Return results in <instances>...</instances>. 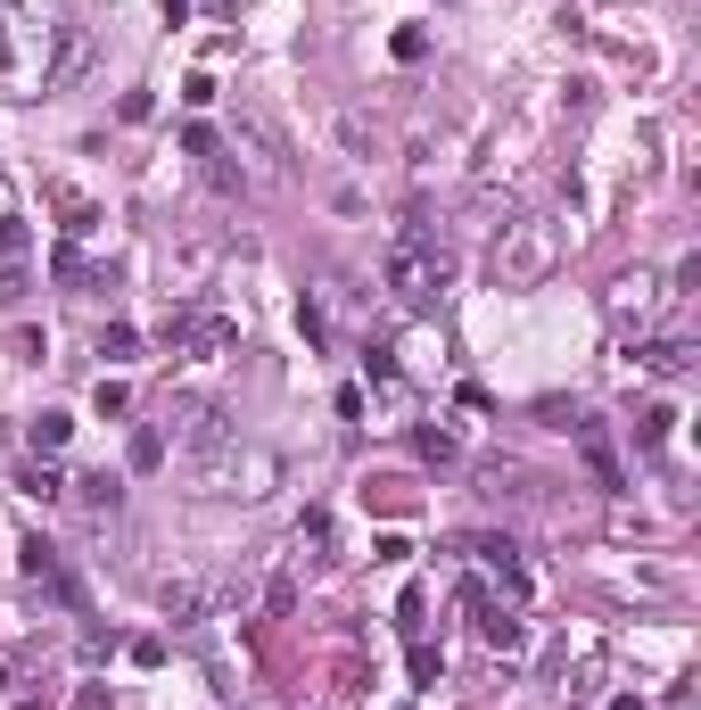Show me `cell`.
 I'll list each match as a JSON object with an SVG mask.
<instances>
[{
    "label": "cell",
    "instance_id": "obj_1",
    "mask_svg": "<svg viewBox=\"0 0 701 710\" xmlns=\"http://www.w3.org/2000/svg\"><path fill=\"white\" fill-rule=\"evenodd\" d=\"M83 67V34L50 0H9L0 9V99H41Z\"/></svg>",
    "mask_w": 701,
    "mask_h": 710
},
{
    "label": "cell",
    "instance_id": "obj_2",
    "mask_svg": "<svg viewBox=\"0 0 701 710\" xmlns=\"http://www.w3.org/2000/svg\"><path fill=\"white\" fill-rule=\"evenodd\" d=\"M199 480L215 487V496L257 505V496H273V487H281V454L273 447H248V438H223L215 454H199Z\"/></svg>",
    "mask_w": 701,
    "mask_h": 710
},
{
    "label": "cell",
    "instance_id": "obj_3",
    "mask_svg": "<svg viewBox=\"0 0 701 710\" xmlns=\"http://www.w3.org/2000/svg\"><path fill=\"white\" fill-rule=\"evenodd\" d=\"M380 281L396 289V306H405V315H421V306L445 289V248H438V240H388Z\"/></svg>",
    "mask_w": 701,
    "mask_h": 710
},
{
    "label": "cell",
    "instance_id": "obj_4",
    "mask_svg": "<svg viewBox=\"0 0 701 710\" xmlns=\"http://www.w3.org/2000/svg\"><path fill=\"white\" fill-rule=\"evenodd\" d=\"M223 438H231V413L206 405V397H190V405L166 413V447H182V454H215Z\"/></svg>",
    "mask_w": 701,
    "mask_h": 710
},
{
    "label": "cell",
    "instance_id": "obj_5",
    "mask_svg": "<svg viewBox=\"0 0 701 710\" xmlns=\"http://www.w3.org/2000/svg\"><path fill=\"white\" fill-rule=\"evenodd\" d=\"M545 264H554V224H503V240H496L503 281H536Z\"/></svg>",
    "mask_w": 701,
    "mask_h": 710
},
{
    "label": "cell",
    "instance_id": "obj_6",
    "mask_svg": "<svg viewBox=\"0 0 701 710\" xmlns=\"http://www.w3.org/2000/svg\"><path fill=\"white\" fill-rule=\"evenodd\" d=\"M570 430H578V454H586L594 487H603V496H628V463H619V447H610L603 422H570Z\"/></svg>",
    "mask_w": 701,
    "mask_h": 710
},
{
    "label": "cell",
    "instance_id": "obj_7",
    "mask_svg": "<svg viewBox=\"0 0 701 710\" xmlns=\"http://www.w3.org/2000/svg\"><path fill=\"white\" fill-rule=\"evenodd\" d=\"M628 364H635V372H652V380H685V372H693V339H677V331L635 339V347H628Z\"/></svg>",
    "mask_w": 701,
    "mask_h": 710
},
{
    "label": "cell",
    "instance_id": "obj_8",
    "mask_svg": "<svg viewBox=\"0 0 701 710\" xmlns=\"http://www.w3.org/2000/svg\"><path fill=\"white\" fill-rule=\"evenodd\" d=\"M471 628H479L496 653H520V644H528V619H520V603H503V595H487L479 612H471Z\"/></svg>",
    "mask_w": 701,
    "mask_h": 710
},
{
    "label": "cell",
    "instance_id": "obj_9",
    "mask_svg": "<svg viewBox=\"0 0 701 710\" xmlns=\"http://www.w3.org/2000/svg\"><path fill=\"white\" fill-rule=\"evenodd\" d=\"M157 612H166L174 628H190V619L215 612V587H206V579H157Z\"/></svg>",
    "mask_w": 701,
    "mask_h": 710
},
{
    "label": "cell",
    "instance_id": "obj_10",
    "mask_svg": "<svg viewBox=\"0 0 701 710\" xmlns=\"http://www.w3.org/2000/svg\"><path fill=\"white\" fill-rule=\"evenodd\" d=\"M652 306H661V281H652V273H619V281H610V315H619V322H644L652 315Z\"/></svg>",
    "mask_w": 701,
    "mask_h": 710
},
{
    "label": "cell",
    "instance_id": "obj_11",
    "mask_svg": "<svg viewBox=\"0 0 701 710\" xmlns=\"http://www.w3.org/2000/svg\"><path fill=\"white\" fill-rule=\"evenodd\" d=\"M67 496H74L83 512H116V505H124V480H108V471H83V480H67Z\"/></svg>",
    "mask_w": 701,
    "mask_h": 710
},
{
    "label": "cell",
    "instance_id": "obj_12",
    "mask_svg": "<svg viewBox=\"0 0 701 710\" xmlns=\"http://www.w3.org/2000/svg\"><path fill=\"white\" fill-rule=\"evenodd\" d=\"M628 430H635V447H644V454H661V447H668V430H677V405H644Z\"/></svg>",
    "mask_w": 701,
    "mask_h": 710
},
{
    "label": "cell",
    "instance_id": "obj_13",
    "mask_svg": "<svg viewBox=\"0 0 701 710\" xmlns=\"http://www.w3.org/2000/svg\"><path fill=\"white\" fill-rule=\"evenodd\" d=\"M17 487H25V496H41V505H58V496H67V471L41 454V463H25V471H17Z\"/></svg>",
    "mask_w": 701,
    "mask_h": 710
},
{
    "label": "cell",
    "instance_id": "obj_14",
    "mask_svg": "<svg viewBox=\"0 0 701 710\" xmlns=\"http://www.w3.org/2000/svg\"><path fill=\"white\" fill-rule=\"evenodd\" d=\"M479 496L512 505V496H528V471H520V463H487V471H479Z\"/></svg>",
    "mask_w": 701,
    "mask_h": 710
},
{
    "label": "cell",
    "instance_id": "obj_15",
    "mask_svg": "<svg viewBox=\"0 0 701 710\" xmlns=\"http://www.w3.org/2000/svg\"><path fill=\"white\" fill-rule=\"evenodd\" d=\"M240 150L257 157V182H281V150H273V132H264V125H240Z\"/></svg>",
    "mask_w": 701,
    "mask_h": 710
},
{
    "label": "cell",
    "instance_id": "obj_16",
    "mask_svg": "<svg viewBox=\"0 0 701 710\" xmlns=\"http://www.w3.org/2000/svg\"><path fill=\"white\" fill-rule=\"evenodd\" d=\"M67 430H74L67 413H34V422H25V447H34V454H58V447H67Z\"/></svg>",
    "mask_w": 701,
    "mask_h": 710
},
{
    "label": "cell",
    "instance_id": "obj_17",
    "mask_svg": "<svg viewBox=\"0 0 701 710\" xmlns=\"http://www.w3.org/2000/svg\"><path fill=\"white\" fill-rule=\"evenodd\" d=\"M124 463H132V471H157V463H166V430H157V422H141V430H132V447H124Z\"/></svg>",
    "mask_w": 701,
    "mask_h": 710
},
{
    "label": "cell",
    "instance_id": "obj_18",
    "mask_svg": "<svg viewBox=\"0 0 701 710\" xmlns=\"http://www.w3.org/2000/svg\"><path fill=\"white\" fill-rule=\"evenodd\" d=\"M50 281H67V289H74V281H99L92 264H83V240H58L50 248Z\"/></svg>",
    "mask_w": 701,
    "mask_h": 710
},
{
    "label": "cell",
    "instance_id": "obj_19",
    "mask_svg": "<svg viewBox=\"0 0 701 710\" xmlns=\"http://www.w3.org/2000/svg\"><path fill=\"white\" fill-rule=\"evenodd\" d=\"M92 413H99V422H124V413H132V389H124V380H108V372H99V389H92Z\"/></svg>",
    "mask_w": 701,
    "mask_h": 710
},
{
    "label": "cell",
    "instance_id": "obj_20",
    "mask_svg": "<svg viewBox=\"0 0 701 710\" xmlns=\"http://www.w3.org/2000/svg\"><path fill=\"white\" fill-rule=\"evenodd\" d=\"M25 298H34V273H25V257H17V264H0V315H17Z\"/></svg>",
    "mask_w": 701,
    "mask_h": 710
},
{
    "label": "cell",
    "instance_id": "obj_21",
    "mask_svg": "<svg viewBox=\"0 0 701 710\" xmlns=\"http://www.w3.org/2000/svg\"><path fill=\"white\" fill-rule=\"evenodd\" d=\"M438 677H445V653L429 636H413V686H438Z\"/></svg>",
    "mask_w": 701,
    "mask_h": 710
},
{
    "label": "cell",
    "instance_id": "obj_22",
    "mask_svg": "<svg viewBox=\"0 0 701 710\" xmlns=\"http://www.w3.org/2000/svg\"><path fill=\"white\" fill-rule=\"evenodd\" d=\"M17 554H25V579H50L58 561H67V554H58V545H50V537H25V545H17Z\"/></svg>",
    "mask_w": 701,
    "mask_h": 710
},
{
    "label": "cell",
    "instance_id": "obj_23",
    "mask_svg": "<svg viewBox=\"0 0 701 710\" xmlns=\"http://www.w3.org/2000/svg\"><path fill=\"white\" fill-rule=\"evenodd\" d=\"M99 355H108V364H124V355H141V331H132V322H108V331H99Z\"/></svg>",
    "mask_w": 701,
    "mask_h": 710
},
{
    "label": "cell",
    "instance_id": "obj_24",
    "mask_svg": "<svg viewBox=\"0 0 701 710\" xmlns=\"http://www.w3.org/2000/svg\"><path fill=\"white\" fill-rule=\"evenodd\" d=\"M413 454H421V463H454V430H413Z\"/></svg>",
    "mask_w": 701,
    "mask_h": 710
},
{
    "label": "cell",
    "instance_id": "obj_25",
    "mask_svg": "<svg viewBox=\"0 0 701 710\" xmlns=\"http://www.w3.org/2000/svg\"><path fill=\"white\" fill-rule=\"evenodd\" d=\"M388 50L405 58V67H421V58H429V25H396V42H388Z\"/></svg>",
    "mask_w": 701,
    "mask_h": 710
},
{
    "label": "cell",
    "instance_id": "obj_26",
    "mask_svg": "<svg viewBox=\"0 0 701 710\" xmlns=\"http://www.w3.org/2000/svg\"><path fill=\"white\" fill-rule=\"evenodd\" d=\"M74 653H83V670H99V661L116 653V636L108 628H83V636H74Z\"/></svg>",
    "mask_w": 701,
    "mask_h": 710
},
{
    "label": "cell",
    "instance_id": "obj_27",
    "mask_svg": "<svg viewBox=\"0 0 701 710\" xmlns=\"http://www.w3.org/2000/svg\"><path fill=\"white\" fill-rule=\"evenodd\" d=\"M364 372L380 380V389H396V347H364Z\"/></svg>",
    "mask_w": 701,
    "mask_h": 710
},
{
    "label": "cell",
    "instance_id": "obj_28",
    "mask_svg": "<svg viewBox=\"0 0 701 710\" xmlns=\"http://www.w3.org/2000/svg\"><path fill=\"white\" fill-rule=\"evenodd\" d=\"M264 612H273V619H281V612H297V579H289V570H281L273 587H264Z\"/></svg>",
    "mask_w": 701,
    "mask_h": 710
},
{
    "label": "cell",
    "instance_id": "obj_29",
    "mask_svg": "<svg viewBox=\"0 0 701 710\" xmlns=\"http://www.w3.org/2000/svg\"><path fill=\"white\" fill-rule=\"evenodd\" d=\"M25 257V224H17V215H0V264H17Z\"/></svg>",
    "mask_w": 701,
    "mask_h": 710
},
{
    "label": "cell",
    "instance_id": "obj_30",
    "mask_svg": "<svg viewBox=\"0 0 701 710\" xmlns=\"http://www.w3.org/2000/svg\"><path fill=\"white\" fill-rule=\"evenodd\" d=\"M182 157H215V125H182Z\"/></svg>",
    "mask_w": 701,
    "mask_h": 710
},
{
    "label": "cell",
    "instance_id": "obj_31",
    "mask_svg": "<svg viewBox=\"0 0 701 710\" xmlns=\"http://www.w3.org/2000/svg\"><path fill=\"white\" fill-rule=\"evenodd\" d=\"M297 545H331V512H306V521H297Z\"/></svg>",
    "mask_w": 701,
    "mask_h": 710
},
{
    "label": "cell",
    "instance_id": "obj_32",
    "mask_svg": "<svg viewBox=\"0 0 701 710\" xmlns=\"http://www.w3.org/2000/svg\"><path fill=\"white\" fill-rule=\"evenodd\" d=\"M74 710H116V694L108 686H74Z\"/></svg>",
    "mask_w": 701,
    "mask_h": 710
},
{
    "label": "cell",
    "instance_id": "obj_33",
    "mask_svg": "<svg viewBox=\"0 0 701 710\" xmlns=\"http://www.w3.org/2000/svg\"><path fill=\"white\" fill-rule=\"evenodd\" d=\"M610 710H652V702H644V694H619V702H610Z\"/></svg>",
    "mask_w": 701,
    "mask_h": 710
},
{
    "label": "cell",
    "instance_id": "obj_34",
    "mask_svg": "<svg viewBox=\"0 0 701 710\" xmlns=\"http://www.w3.org/2000/svg\"><path fill=\"white\" fill-rule=\"evenodd\" d=\"M0 694H9V661H0Z\"/></svg>",
    "mask_w": 701,
    "mask_h": 710
}]
</instances>
